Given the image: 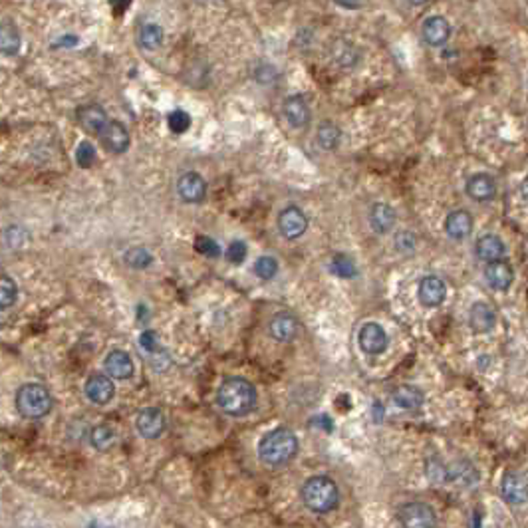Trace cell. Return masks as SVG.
Instances as JSON below:
<instances>
[{
	"label": "cell",
	"instance_id": "14",
	"mask_svg": "<svg viewBox=\"0 0 528 528\" xmlns=\"http://www.w3.org/2000/svg\"><path fill=\"white\" fill-rule=\"evenodd\" d=\"M106 371L111 379H131L135 373V364L128 352L123 349H113L106 356Z\"/></svg>",
	"mask_w": 528,
	"mask_h": 528
},
{
	"label": "cell",
	"instance_id": "11",
	"mask_svg": "<svg viewBox=\"0 0 528 528\" xmlns=\"http://www.w3.org/2000/svg\"><path fill=\"white\" fill-rule=\"evenodd\" d=\"M300 324L298 320L294 318L288 312H279L274 314L272 320L269 322V334L272 338L280 342V344H288L292 339L298 336Z\"/></svg>",
	"mask_w": 528,
	"mask_h": 528
},
{
	"label": "cell",
	"instance_id": "42",
	"mask_svg": "<svg viewBox=\"0 0 528 528\" xmlns=\"http://www.w3.org/2000/svg\"><path fill=\"white\" fill-rule=\"evenodd\" d=\"M342 9H359V4H339Z\"/></svg>",
	"mask_w": 528,
	"mask_h": 528
},
{
	"label": "cell",
	"instance_id": "4",
	"mask_svg": "<svg viewBox=\"0 0 528 528\" xmlns=\"http://www.w3.org/2000/svg\"><path fill=\"white\" fill-rule=\"evenodd\" d=\"M54 399L50 391L40 383H24L16 391V409L22 417L42 419L52 411Z\"/></svg>",
	"mask_w": 528,
	"mask_h": 528
},
{
	"label": "cell",
	"instance_id": "6",
	"mask_svg": "<svg viewBox=\"0 0 528 528\" xmlns=\"http://www.w3.org/2000/svg\"><path fill=\"white\" fill-rule=\"evenodd\" d=\"M388 334L386 330L381 328L376 322H368L359 328L358 334V344L361 352H366L369 356H378V354H383L386 348H388Z\"/></svg>",
	"mask_w": 528,
	"mask_h": 528
},
{
	"label": "cell",
	"instance_id": "33",
	"mask_svg": "<svg viewBox=\"0 0 528 528\" xmlns=\"http://www.w3.org/2000/svg\"><path fill=\"white\" fill-rule=\"evenodd\" d=\"M279 272V262L274 257H260L257 262H254V274L262 280H270L276 276Z\"/></svg>",
	"mask_w": 528,
	"mask_h": 528
},
{
	"label": "cell",
	"instance_id": "30",
	"mask_svg": "<svg viewBox=\"0 0 528 528\" xmlns=\"http://www.w3.org/2000/svg\"><path fill=\"white\" fill-rule=\"evenodd\" d=\"M330 272L339 276V279H354L358 274V269L346 254H336L334 259L330 260Z\"/></svg>",
	"mask_w": 528,
	"mask_h": 528
},
{
	"label": "cell",
	"instance_id": "17",
	"mask_svg": "<svg viewBox=\"0 0 528 528\" xmlns=\"http://www.w3.org/2000/svg\"><path fill=\"white\" fill-rule=\"evenodd\" d=\"M282 110H284L286 121H288L292 128H296V130H302V128H306L310 123V108L306 100H304V96H300V94L286 98Z\"/></svg>",
	"mask_w": 528,
	"mask_h": 528
},
{
	"label": "cell",
	"instance_id": "1",
	"mask_svg": "<svg viewBox=\"0 0 528 528\" xmlns=\"http://www.w3.org/2000/svg\"><path fill=\"white\" fill-rule=\"evenodd\" d=\"M217 405L230 417H242L257 405V389L245 378H227L217 389Z\"/></svg>",
	"mask_w": 528,
	"mask_h": 528
},
{
	"label": "cell",
	"instance_id": "9",
	"mask_svg": "<svg viewBox=\"0 0 528 528\" xmlns=\"http://www.w3.org/2000/svg\"><path fill=\"white\" fill-rule=\"evenodd\" d=\"M135 427H137V433H140L141 437H161L163 431H165V415H163V411L157 408L141 409L140 415L135 419Z\"/></svg>",
	"mask_w": 528,
	"mask_h": 528
},
{
	"label": "cell",
	"instance_id": "29",
	"mask_svg": "<svg viewBox=\"0 0 528 528\" xmlns=\"http://www.w3.org/2000/svg\"><path fill=\"white\" fill-rule=\"evenodd\" d=\"M165 40V34L159 24H143L140 30V44L145 50H155L159 48Z\"/></svg>",
	"mask_w": 528,
	"mask_h": 528
},
{
	"label": "cell",
	"instance_id": "37",
	"mask_svg": "<svg viewBox=\"0 0 528 528\" xmlns=\"http://www.w3.org/2000/svg\"><path fill=\"white\" fill-rule=\"evenodd\" d=\"M247 252H249V249H247V245L242 240H232L227 252H225V257H227L230 264H240L242 260L247 259Z\"/></svg>",
	"mask_w": 528,
	"mask_h": 528
},
{
	"label": "cell",
	"instance_id": "2",
	"mask_svg": "<svg viewBox=\"0 0 528 528\" xmlns=\"http://www.w3.org/2000/svg\"><path fill=\"white\" fill-rule=\"evenodd\" d=\"M298 453V437L286 427H276L269 431L259 443V457L270 467L288 465Z\"/></svg>",
	"mask_w": 528,
	"mask_h": 528
},
{
	"label": "cell",
	"instance_id": "26",
	"mask_svg": "<svg viewBox=\"0 0 528 528\" xmlns=\"http://www.w3.org/2000/svg\"><path fill=\"white\" fill-rule=\"evenodd\" d=\"M0 46H2V54H6V56H14V54H18V50H21V34H18L16 26L12 22H2V28H0Z\"/></svg>",
	"mask_w": 528,
	"mask_h": 528
},
{
	"label": "cell",
	"instance_id": "19",
	"mask_svg": "<svg viewBox=\"0 0 528 528\" xmlns=\"http://www.w3.org/2000/svg\"><path fill=\"white\" fill-rule=\"evenodd\" d=\"M485 280L488 282V286L493 290H505L510 288L512 280H515V270L512 266L505 262V260H497V262H490L485 269Z\"/></svg>",
	"mask_w": 528,
	"mask_h": 528
},
{
	"label": "cell",
	"instance_id": "36",
	"mask_svg": "<svg viewBox=\"0 0 528 528\" xmlns=\"http://www.w3.org/2000/svg\"><path fill=\"white\" fill-rule=\"evenodd\" d=\"M76 163L80 167H84V169H88V167H91L96 163V150H94V145H91L90 141H82L80 145H78V150H76Z\"/></svg>",
	"mask_w": 528,
	"mask_h": 528
},
{
	"label": "cell",
	"instance_id": "35",
	"mask_svg": "<svg viewBox=\"0 0 528 528\" xmlns=\"http://www.w3.org/2000/svg\"><path fill=\"white\" fill-rule=\"evenodd\" d=\"M167 121H169V130L173 133H185L191 128V116L185 110H173Z\"/></svg>",
	"mask_w": 528,
	"mask_h": 528
},
{
	"label": "cell",
	"instance_id": "8",
	"mask_svg": "<svg viewBox=\"0 0 528 528\" xmlns=\"http://www.w3.org/2000/svg\"><path fill=\"white\" fill-rule=\"evenodd\" d=\"M84 391H86V398L90 399L91 403H96V405H108L111 399H113V395H116V386H113L110 376L94 373L86 381Z\"/></svg>",
	"mask_w": 528,
	"mask_h": 528
},
{
	"label": "cell",
	"instance_id": "39",
	"mask_svg": "<svg viewBox=\"0 0 528 528\" xmlns=\"http://www.w3.org/2000/svg\"><path fill=\"white\" fill-rule=\"evenodd\" d=\"M140 346L143 349H147V352H155V349H159V342H157V334L155 332H143L140 336Z\"/></svg>",
	"mask_w": 528,
	"mask_h": 528
},
{
	"label": "cell",
	"instance_id": "41",
	"mask_svg": "<svg viewBox=\"0 0 528 528\" xmlns=\"http://www.w3.org/2000/svg\"><path fill=\"white\" fill-rule=\"evenodd\" d=\"M520 197L524 201H528V177L520 183Z\"/></svg>",
	"mask_w": 528,
	"mask_h": 528
},
{
	"label": "cell",
	"instance_id": "16",
	"mask_svg": "<svg viewBox=\"0 0 528 528\" xmlns=\"http://www.w3.org/2000/svg\"><path fill=\"white\" fill-rule=\"evenodd\" d=\"M78 121L88 133L98 135V137H101L103 131L108 130V125H110V120H108L106 111L101 110L100 106H84V108H80L78 110Z\"/></svg>",
	"mask_w": 528,
	"mask_h": 528
},
{
	"label": "cell",
	"instance_id": "34",
	"mask_svg": "<svg viewBox=\"0 0 528 528\" xmlns=\"http://www.w3.org/2000/svg\"><path fill=\"white\" fill-rule=\"evenodd\" d=\"M195 250L199 254H203V257H209V259L220 257V247L217 245V240H213L210 237H205V235H199L195 239Z\"/></svg>",
	"mask_w": 528,
	"mask_h": 528
},
{
	"label": "cell",
	"instance_id": "40",
	"mask_svg": "<svg viewBox=\"0 0 528 528\" xmlns=\"http://www.w3.org/2000/svg\"><path fill=\"white\" fill-rule=\"evenodd\" d=\"M314 423H316V425H322L326 431H332V429H334V423H332L326 415H320V417H316L314 419Z\"/></svg>",
	"mask_w": 528,
	"mask_h": 528
},
{
	"label": "cell",
	"instance_id": "7",
	"mask_svg": "<svg viewBox=\"0 0 528 528\" xmlns=\"http://www.w3.org/2000/svg\"><path fill=\"white\" fill-rule=\"evenodd\" d=\"M306 229H308V219L304 210H300L298 207H286L279 215V230L284 239H300Z\"/></svg>",
	"mask_w": 528,
	"mask_h": 528
},
{
	"label": "cell",
	"instance_id": "20",
	"mask_svg": "<svg viewBox=\"0 0 528 528\" xmlns=\"http://www.w3.org/2000/svg\"><path fill=\"white\" fill-rule=\"evenodd\" d=\"M101 141H103V147L110 153L121 155L130 147V131L125 130L120 121H110L108 130L103 131V135H101Z\"/></svg>",
	"mask_w": 528,
	"mask_h": 528
},
{
	"label": "cell",
	"instance_id": "21",
	"mask_svg": "<svg viewBox=\"0 0 528 528\" xmlns=\"http://www.w3.org/2000/svg\"><path fill=\"white\" fill-rule=\"evenodd\" d=\"M465 191H467V195L471 199L483 203V201L495 199V195H497V185H495L493 177L487 175V173H475L473 177H468Z\"/></svg>",
	"mask_w": 528,
	"mask_h": 528
},
{
	"label": "cell",
	"instance_id": "23",
	"mask_svg": "<svg viewBox=\"0 0 528 528\" xmlns=\"http://www.w3.org/2000/svg\"><path fill=\"white\" fill-rule=\"evenodd\" d=\"M445 230H447V235L451 239H467L468 235L473 232V217H471V213L463 209L449 213L447 219H445Z\"/></svg>",
	"mask_w": 528,
	"mask_h": 528
},
{
	"label": "cell",
	"instance_id": "28",
	"mask_svg": "<svg viewBox=\"0 0 528 528\" xmlns=\"http://www.w3.org/2000/svg\"><path fill=\"white\" fill-rule=\"evenodd\" d=\"M90 441L94 449H98V451H108V449L113 447V443H116V429L108 425V423H100V425H96V427L91 429V435Z\"/></svg>",
	"mask_w": 528,
	"mask_h": 528
},
{
	"label": "cell",
	"instance_id": "5",
	"mask_svg": "<svg viewBox=\"0 0 528 528\" xmlns=\"http://www.w3.org/2000/svg\"><path fill=\"white\" fill-rule=\"evenodd\" d=\"M398 520L401 528H435L437 527V515L431 505L413 500L401 505L398 510Z\"/></svg>",
	"mask_w": 528,
	"mask_h": 528
},
{
	"label": "cell",
	"instance_id": "3",
	"mask_svg": "<svg viewBox=\"0 0 528 528\" xmlns=\"http://www.w3.org/2000/svg\"><path fill=\"white\" fill-rule=\"evenodd\" d=\"M300 498L312 512L326 515L338 508L339 488L336 481L330 478L328 475H314L304 481V485L300 488Z\"/></svg>",
	"mask_w": 528,
	"mask_h": 528
},
{
	"label": "cell",
	"instance_id": "18",
	"mask_svg": "<svg viewBox=\"0 0 528 528\" xmlns=\"http://www.w3.org/2000/svg\"><path fill=\"white\" fill-rule=\"evenodd\" d=\"M421 34L429 46H443L451 36V24L443 16H429L421 26Z\"/></svg>",
	"mask_w": 528,
	"mask_h": 528
},
{
	"label": "cell",
	"instance_id": "12",
	"mask_svg": "<svg viewBox=\"0 0 528 528\" xmlns=\"http://www.w3.org/2000/svg\"><path fill=\"white\" fill-rule=\"evenodd\" d=\"M468 326L475 334H488L497 326V312L487 302H475L468 310Z\"/></svg>",
	"mask_w": 528,
	"mask_h": 528
},
{
	"label": "cell",
	"instance_id": "25",
	"mask_svg": "<svg viewBox=\"0 0 528 528\" xmlns=\"http://www.w3.org/2000/svg\"><path fill=\"white\" fill-rule=\"evenodd\" d=\"M391 398H393V403L398 408L405 409V411H417L425 401L423 391L415 388V386H399V388L393 389Z\"/></svg>",
	"mask_w": 528,
	"mask_h": 528
},
{
	"label": "cell",
	"instance_id": "27",
	"mask_svg": "<svg viewBox=\"0 0 528 528\" xmlns=\"http://www.w3.org/2000/svg\"><path fill=\"white\" fill-rule=\"evenodd\" d=\"M339 128L330 123V121H322L318 125V131H316V140H318V145L322 150L332 151L338 147L339 143Z\"/></svg>",
	"mask_w": 528,
	"mask_h": 528
},
{
	"label": "cell",
	"instance_id": "10",
	"mask_svg": "<svg viewBox=\"0 0 528 528\" xmlns=\"http://www.w3.org/2000/svg\"><path fill=\"white\" fill-rule=\"evenodd\" d=\"M419 302L427 308H437L447 298V286L439 276H425L421 279L417 288Z\"/></svg>",
	"mask_w": 528,
	"mask_h": 528
},
{
	"label": "cell",
	"instance_id": "24",
	"mask_svg": "<svg viewBox=\"0 0 528 528\" xmlns=\"http://www.w3.org/2000/svg\"><path fill=\"white\" fill-rule=\"evenodd\" d=\"M369 225L378 235H386L395 225V210L386 203H376L369 210Z\"/></svg>",
	"mask_w": 528,
	"mask_h": 528
},
{
	"label": "cell",
	"instance_id": "38",
	"mask_svg": "<svg viewBox=\"0 0 528 528\" xmlns=\"http://www.w3.org/2000/svg\"><path fill=\"white\" fill-rule=\"evenodd\" d=\"M393 245H395V249L399 252H411V250L415 249V245H417V239H415V235L413 232H408V230H403V232H399L395 240H393Z\"/></svg>",
	"mask_w": 528,
	"mask_h": 528
},
{
	"label": "cell",
	"instance_id": "31",
	"mask_svg": "<svg viewBox=\"0 0 528 528\" xmlns=\"http://www.w3.org/2000/svg\"><path fill=\"white\" fill-rule=\"evenodd\" d=\"M16 296H18V286H16V282H14L9 274H2V276H0V308H11L12 304L16 302Z\"/></svg>",
	"mask_w": 528,
	"mask_h": 528
},
{
	"label": "cell",
	"instance_id": "22",
	"mask_svg": "<svg viewBox=\"0 0 528 528\" xmlns=\"http://www.w3.org/2000/svg\"><path fill=\"white\" fill-rule=\"evenodd\" d=\"M475 250H477L478 259L485 260L487 264L497 262V260H502V257L507 254V247H505L502 239L497 237V235H483V237L477 240Z\"/></svg>",
	"mask_w": 528,
	"mask_h": 528
},
{
	"label": "cell",
	"instance_id": "32",
	"mask_svg": "<svg viewBox=\"0 0 528 528\" xmlns=\"http://www.w3.org/2000/svg\"><path fill=\"white\" fill-rule=\"evenodd\" d=\"M125 262L130 264L131 269L135 270H143L150 266L153 262V257L147 249H141V247H133L125 252Z\"/></svg>",
	"mask_w": 528,
	"mask_h": 528
},
{
	"label": "cell",
	"instance_id": "15",
	"mask_svg": "<svg viewBox=\"0 0 528 528\" xmlns=\"http://www.w3.org/2000/svg\"><path fill=\"white\" fill-rule=\"evenodd\" d=\"M177 193L185 203H201L207 195V183L199 173H185L177 181Z\"/></svg>",
	"mask_w": 528,
	"mask_h": 528
},
{
	"label": "cell",
	"instance_id": "13",
	"mask_svg": "<svg viewBox=\"0 0 528 528\" xmlns=\"http://www.w3.org/2000/svg\"><path fill=\"white\" fill-rule=\"evenodd\" d=\"M500 495L510 505H524L528 500V478L520 473H507L500 483Z\"/></svg>",
	"mask_w": 528,
	"mask_h": 528
}]
</instances>
